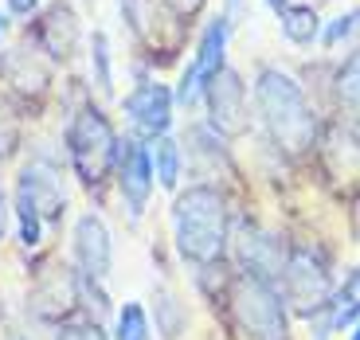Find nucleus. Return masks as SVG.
Returning a JSON list of instances; mask_svg holds the SVG:
<instances>
[{
    "mask_svg": "<svg viewBox=\"0 0 360 340\" xmlns=\"http://www.w3.org/2000/svg\"><path fill=\"white\" fill-rule=\"evenodd\" d=\"M227 39H231V20L219 12V16H212L204 24L200 44H196V55L188 59V67L196 71V79L204 82V86L227 67Z\"/></svg>",
    "mask_w": 360,
    "mask_h": 340,
    "instance_id": "2eb2a0df",
    "label": "nucleus"
},
{
    "mask_svg": "<svg viewBox=\"0 0 360 340\" xmlns=\"http://www.w3.org/2000/svg\"><path fill=\"white\" fill-rule=\"evenodd\" d=\"M55 71L59 67L39 51L32 39H16L0 55V79H4V94L24 110V117L44 114V106L55 94Z\"/></svg>",
    "mask_w": 360,
    "mask_h": 340,
    "instance_id": "20e7f679",
    "label": "nucleus"
},
{
    "mask_svg": "<svg viewBox=\"0 0 360 340\" xmlns=\"http://www.w3.org/2000/svg\"><path fill=\"white\" fill-rule=\"evenodd\" d=\"M266 8L274 12V16H282V12L290 8V0H266Z\"/></svg>",
    "mask_w": 360,
    "mask_h": 340,
    "instance_id": "c756f323",
    "label": "nucleus"
},
{
    "mask_svg": "<svg viewBox=\"0 0 360 340\" xmlns=\"http://www.w3.org/2000/svg\"><path fill=\"white\" fill-rule=\"evenodd\" d=\"M79 301H82V313L94 317V321H114V309L117 305L110 301L106 294V282H94V277H82L79 274Z\"/></svg>",
    "mask_w": 360,
    "mask_h": 340,
    "instance_id": "5701e85b",
    "label": "nucleus"
},
{
    "mask_svg": "<svg viewBox=\"0 0 360 340\" xmlns=\"http://www.w3.org/2000/svg\"><path fill=\"white\" fill-rule=\"evenodd\" d=\"M231 242V219L219 184L196 180L188 188H176L172 200V247L188 266L212 270L227 259Z\"/></svg>",
    "mask_w": 360,
    "mask_h": 340,
    "instance_id": "f257e3e1",
    "label": "nucleus"
},
{
    "mask_svg": "<svg viewBox=\"0 0 360 340\" xmlns=\"http://www.w3.org/2000/svg\"><path fill=\"white\" fill-rule=\"evenodd\" d=\"M117 133L110 110L102 106L94 94L79 98L67 110L63 122V157H67V172L79 180V188L90 196H102V192L114 184V161H117Z\"/></svg>",
    "mask_w": 360,
    "mask_h": 340,
    "instance_id": "f03ea898",
    "label": "nucleus"
},
{
    "mask_svg": "<svg viewBox=\"0 0 360 340\" xmlns=\"http://www.w3.org/2000/svg\"><path fill=\"white\" fill-rule=\"evenodd\" d=\"M27 313L32 321L59 329L63 321L82 317V301H79V274L71 262L63 259H47L36 270L32 286H27Z\"/></svg>",
    "mask_w": 360,
    "mask_h": 340,
    "instance_id": "0eeeda50",
    "label": "nucleus"
},
{
    "mask_svg": "<svg viewBox=\"0 0 360 340\" xmlns=\"http://www.w3.org/2000/svg\"><path fill=\"white\" fill-rule=\"evenodd\" d=\"M333 98L341 117H349L352 126H360V47L345 55V63L333 74Z\"/></svg>",
    "mask_w": 360,
    "mask_h": 340,
    "instance_id": "dca6fc26",
    "label": "nucleus"
},
{
    "mask_svg": "<svg viewBox=\"0 0 360 340\" xmlns=\"http://www.w3.org/2000/svg\"><path fill=\"white\" fill-rule=\"evenodd\" d=\"M12 239V192L0 184V247Z\"/></svg>",
    "mask_w": 360,
    "mask_h": 340,
    "instance_id": "bb28decb",
    "label": "nucleus"
},
{
    "mask_svg": "<svg viewBox=\"0 0 360 340\" xmlns=\"http://www.w3.org/2000/svg\"><path fill=\"white\" fill-rule=\"evenodd\" d=\"M12 24H16V20H12L8 12H0V55H4V47H8V32H12Z\"/></svg>",
    "mask_w": 360,
    "mask_h": 340,
    "instance_id": "c85d7f7f",
    "label": "nucleus"
},
{
    "mask_svg": "<svg viewBox=\"0 0 360 340\" xmlns=\"http://www.w3.org/2000/svg\"><path fill=\"white\" fill-rule=\"evenodd\" d=\"M235 259H239V270H243V274L262 277V282H278L282 266H286V247H282L278 235L247 227V231L235 239Z\"/></svg>",
    "mask_w": 360,
    "mask_h": 340,
    "instance_id": "4468645a",
    "label": "nucleus"
},
{
    "mask_svg": "<svg viewBox=\"0 0 360 340\" xmlns=\"http://www.w3.org/2000/svg\"><path fill=\"white\" fill-rule=\"evenodd\" d=\"M231 317L243 329L247 340H286L290 336V317H286V297H278L274 282L239 274L231 286Z\"/></svg>",
    "mask_w": 360,
    "mask_h": 340,
    "instance_id": "39448f33",
    "label": "nucleus"
},
{
    "mask_svg": "<svg viewBox=\"0 0 360 340\" xmlns=\"http://www.w3.org/2000/svg\"><path fill=\"white\" fill-rule=\"evenodd\" d=\"M149 157H153V176L165 192L180 188V172H184V152H180V141L172 133L149 141Z\"/></svg>",
    "mask_w": 360,
    "mask_h": 340,
    "instance_id": "a211bd4d",
    "label": "nucleus"
},
{
    "mask_svg": "<svg viewBox=\"0 0 360 340\" xmlns=\"http://www.w3.org/2000/svg\"><path fill=\"white\" fill-rule=\"evenodd\" d=\"M235 12H239V0H227V12H224V16L231 20V24H235V20H239V16H235Z\"/></svg>",
    "mask_w": 360,
    "mask_h": 340,
    "instance_id": "7c9ffc66",
    "label": "nucleus"
},
{
    "mask_svg": "<svg viewBox=\"0 0 360 340\" xmlns=\"http://www.w3.org/2000/svg\"><path fill=\"white\" fill-rule=\"evenodd\" d=\"M110 340H153V321L141 301H122L110 321Z\"/></svg>",
    "mask_w": 360,
    "mask_h": 340,
    "instance_id": "412c9836",
    "label": "nucleus"
},
{
    "mask_svg": "<svg viewBox=\"0 0 360 340\" xmlns=\"http://www.w3.org/2000/svg\"><path fill=\"white\" fill-rule=\"evenodd\" d=\"M16 192H24L36 211L44 215L47 231H59L67 219V169H63V157H55L51 149L44 145H32V152L24 157L16 172Z\"/></svg>",
    "mask_w": 360,
    "mask_h": 340,
    "instance_id": "423d86ee",
    "label": "nucleus"
},
{
    "mask_svg": "<svg viewBox=\"0 0 360 340\" xmlns=\"http://www.w3.org/2000/svg\"><path fill=\"white\" fill-rule=\"evenodd\" d=\"M278 282H282V294H286V305L297 317H317L333 301V274L309 247L286 251V266H282Z\"/></svg>",
    "mask_w": 360,
    "mask_h": 340,
    "instance_id": "6e6552de",
    "label": "nucleus"
},
{
    "mask_svg": "<svg viewBox=\"0 0 360 340\" xmlns=\"http://www.w3.org/2000/svg\"><path fill=\"white\" fill-rule=\"evenodd\" d=\"M161 4H165V8H169L172 16L180 20V24H188V20L196 16L200 8H204V0H161Z\"/></svg>",
    "mask_w": 360,
    "mask_h": 340,
    "instance_id": "cd10ccee",
    "label": "nucleus"
},
{
    "mask_svg": "<svg viewBox=\"0 0 360 340\" xmlns=\"http://www.w3.org/2000/svg\"><path fill=\"white\" fill-rule=\"evenodd\" d=\"M255 106H259V122L266 137L286 157H309L317 149L321 122L294 74H286L282 67H262L255 79Z\"/></svg>",
    "mask_w": 360,
    "mask_h": 340,
    "instance_id": "7ed1b4c3",
    "label": "nucleus"
},
{
    "mask_svg": "<svg viewBox=\"0 0 360 340\" xmlns=\"http://www.w3.org/2000/svg\"><path fill=\"white\" fill-rule=\"evenodd\" d=\"M114 188L122 200V211L129 215V223H137L153 200L157 176H153V157H149V141L134 133H122L117 141V161H114Z\"/></svg>",
    "mask_w": 360,
    "mask_h": 340,
    "instance_id": "1a4fd4ad",
    "label": "nucleus"
},
{
    "mask_svg": "<svg viewBox=\"0 0 360 340\" xmlns=\"http://www.w3.org/2000/svg\"><path fill=\"white\" fill-rule=\"evenodd\" d=\"M4 340H27V336H24L20 329H12V332H4Z\"/></svg>",
    "mask_w": 360,
    "mask_h": 340,
    "instance_id": "2f4dec72",
    "label": "nucleus"
},
{
    "mask_svg": "<svg viewBox=\"0 0 360 340\" xmlns=\"http://www.w3.org/2000/svg\"><path fill=\"white\" fill-rule=\"evenodd\" d=\"M352 340H360V321H356V329H352Z\"/></svg>",
    "mask_w": 360,
    "mask_h": 340,
    "instance_id": "473e14b6",
    "label": "nucleus"
},
{
    "mask_svg": "<svg viewBox=\"0 0 360 340\" xmlns=\"http://www.w3.org/2000/svg\"><path fill=\"white\" fill-rule=\"evenodd\" d=\"M86 59H90V90H98V98H114V51H110V36L102 27H94L86 36Z\"/></svg>",
    "mask_w": 360,
    "mask_h": 340,
    "instance_id": "f3484780",
    "label": "nucleus"
},
{
    "mask_svg": "<svg viewBox=\"0 0 360 340\" xmlns=\"http://www.w3.org/2000/svg\"><path fill=\"white\" fill-rule=\"evenodd\" d=\"M153 321L161 329V340H176L188 329V313H184L180 297H172L169 289H153Z\"/></svg>",
    "mask_w": 360,
    "mask_h": 340,
    "instance_id": "4be33fe9",
    "label": "nucleus"
},
{
    "mask_svg": "<svg viewBox=\"0 0 360 340\" xmlns=\"http://www.w3.org/2000/svg\"><path fill=\"white\" fill-rule=\"evenodd\" d=\"M24 36L51 59L55 67H67L82 44V24L71 0H47L44 8L24 24Z\"/></svg>",
    "mask_w": 360,
    "mask_h": 340,
    "instance_id": "9d476101",
    "label": "nucleus"
},
{
    "mask_svg": "<svg viewBox=\"0 0 360 340\" xmlns=\"http://www.w3.org/2000/svg\"><path fill=\"white\" fill-rule=\"evenodd\" d=\"M24 152V110L0 90V169Z\"/></svg>",
    "mask_w": 360,
    "mask_h": 340,
    "instance_id": "6ab92c4d",
    "label": "nucleus"
},
{
    "mask_svg": "<svg viewBox=\"0 0 360 340\" xmlns=\"http://www.w3.org/2000/svg\"><path fill=\"white\" fill-rule=\"evenodd\" d=\"M356 27H360V8H352V12H345V16L329 20V24L321 27V47H341Z\"/></svg>",
    "mask_w": 360,
    "mask_h": 340,
    "instance_id": "393cba45",
    "label": "nucleus"
},
{
    "mask_svg": "<svg viewBox=\"0 0 360 340\" xmlns=\"http://www.w3.org/2000/svg\"><path fill=\"white\" fill-rule=\"evenodd\" d=\"M278 24H282V36L294 47H309L314 39H321V12L314 4H290L278 16Z\"/></svg>",
    "mask_w": 360,
    "mask_h": 340,
    "instance_id": "aec40b11",
    "label": "nucleus"
},
{
    "mask_svg": "<svg viewBox=\"0 0 360 340\" xmlns=\"http://www.w3.org/2000/svg\"><path fill=\"white\" fill-rule=\"evenodd\" d=\"M51 340H110V329L102 321H94V317H75V321H63L59 329H55Z\"/></svg>",
    "mask_w": 360,
    "mask_h": 340,
    "instance_id": "b1692460",
    "label": "nucleus"
},
{
    "mask_svg": "<svg viewBox=\"0 0 360 340\" xmlns=\"http://www.w3.org/2000/svg\"><path fill=\"white\" fill-rule=\"evenodd\" d=\"M67 262L82 277H94V282L110 277V270H114V235H110L98 207H86L71 223V259Z\"/></svg>",
    "mask_w": 360,
    "mask_h": 340,
    "instance_id": "f8f14e48",
    "label": "nucleus"
},
{
    "mask_svg": "<svg viewBox=\"0 0 360 340\" xmlns=\"http://www.w3.org/2000/svg\"><path fill=\"white\" fill-rule=\"evenodd\" d=\"M122 114L129 122V133L141 137V141H157L172 129V117H176V98H172V86H165L161 79L137 82L122 98Z\"/></svg>",
    "mask_w": 360,
    "mask_h": 340,
    "instance_id": "ddd939ff",
    "label": "nucleus"
},
{
    "mask_svg": "<svg viewBox=\"0 0 360 340\" xmlns=\"http://www.w3.org/2000/svg\"><path fill=\"white\" fill-rule=\"evenodd\" d=\"M44 4H47V0H4V12H8L12 20H24V24H27V20L36 16Z\"/></svg>",
    "mask_w": 360,
    "mask_h": 340,
    "instance_id": "a878e982",
    "label": "nucleus"
},
{
    "mask_svg": "<svg viewBox=\"0 0 360 340\" xmlns=\"http://www.w3.org/2000/svg\"><path fill=\"white\" fill-rule=\"evenodd\" d=\"M204 110H207V126L216 129L224 141L243 137L247 129H251V102H247L243 74L224 67V71L204 86Z\"/></svg>",
    "mask_w": 360,
    "mask_h": 340,
    "instance_id": "9b49d317",
    "label": "nucleus"
}]
</instances>
